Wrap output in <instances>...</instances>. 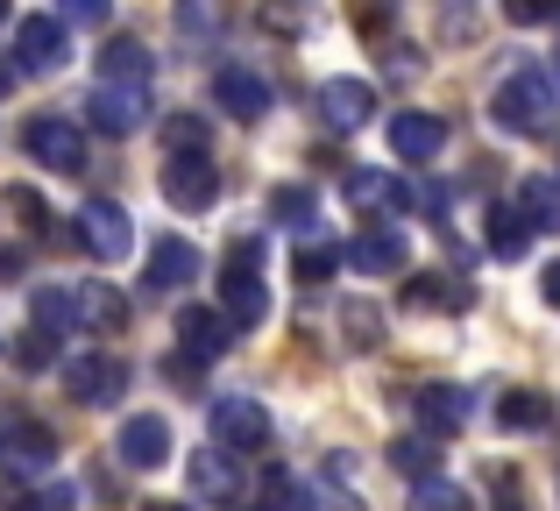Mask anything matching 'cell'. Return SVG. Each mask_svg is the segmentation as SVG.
<instances>
[{"label": "cell", "mask_w": 560, "mask_h": 511, "mask_svg": "<svg viewBox=\"0 0 560 511\" xmlns=\"http://www.w3.org/2000/svg\"><path fill=\"white\" fill-rule=\"evenodd\" d=\"M497 128H511V136H553L560 128V93L547 71H518V79L497 85Z\"/></svg>", "instance_id": "1"}, {"label": "cell", "mask_w": 560, "mask_h": 511, "mask_svg": "<svg viewBox=\"0 0 560 511\" xmlns=\"http://www.w3.org/2000/svg\"><path fill=\"white\" fill-rule=\"evenodd\" d=\"M256 242H234L228 263H220V313L234 327H262L270 320V291H262V270H256Z\"/></svg>", "instance_id": "2"}, {"label": "cell", "mask_w": 560, "mask_h": 511, "mask_svg": "<svg viewBox=\"0 0 560 511\" xmlns=\"http://www.w3.org/2000/svg\"><path fill=\"white\" fill-rule=\"evenodd\" d=\"M164 199L178 213H206L220 199V171H213V150H171L164 164Z\"/></svg>", "instance_id": "3"}, {"label": "cell", "mask_w": 560, "mask_h": 511, "mask_svg": "<svg viewBox=\"0 0 560 511\" xmlns=\"http://www.w3.org/2000/svg\"><path fill=\"white\" fill-rule=\"evenodd\" d=\"M22 150L36 156L43 171H57V178H71V171H85V136L65 121V114H36V121L22 128Z\"/></svg>", "instance_id": "4"}, {"label": "cell", "mask_w": 560, "mask_h": 511, "mask_svg": "<svg viewBox=\"0 0 560 511\" xmlns=\"http://www.w3.org/2000/svg\"><path fill=\"white\" fill-rule=\"evenodd\" d=\"M142 114H150V85L142 79H100L93 85V121L107 128V136H136Z\"/></svg>", "instance_id": "5"}, {"label": "cell", "mask_w": 560, "mask_h": 511, "mask_svg": "<svg viewBox=\"0 0 560 511\" xmlns=\"http://www.w3.org/2000/svg\"><path fill=\"white\" fill-rule=\"evenodd\" d=\"M213 441H228L234 455H262L270 448V413L256 398H213Z\"/></svg>", "instance_id": "6"}, {"label": "cell", "mask_w": 560, "mask_h": 511, "mask_svg": "<svg viewBox=\"0 0 560 511\" xmlns=\"http://www.w3.org/2000/svg\"><path fill=\"white\" fill-rule=\"evenodd\" d=\"M65 391L79 405H114L128 391V362L121 356H79V362H65Z\"/></svg>", "instance_id": "7"}, {"label": "cell", "mask_w": 560, "mask_h": 511, "mask_svg": "<svg viewBox=\"0 0 560 511\" xmlns=\"http://www.w3.org/2000/svg\"><path fill=\"white\" fill-rule=\"evenodd\" d=\"M79 228H85V249H93L100 263H121L128 249H136V221H128L114 199H85Z\"/></svg>", "instance_id": "8"}, {"label": "cell", "mask_w": 560, "mask_h": 511, "mask_svg": "<svg viewBox=\"0 0 560 511\" xmlns=\"http://www.w3.org/2000/svg\"><path fill=\"white\" fill-rule=\"evenodd\" d=\"M14 57H22V71H57L71 57V36H65V22H57V14H28L22 28H14Z\"/></svg>", "instance_id": "9"}, {"label": "cell", "mask_w": 560, "mask_h": 511, "mask_svg": "<svg viewBox=\"0 0 560 511\" xmlns=\"http://www.w3.org/2000/svg\"><path fill=\"white\" fill-rule=\"evenodd\" d=\"M213 100L234 114V121H262V114H270V79L248 71V65H220L213 71Z\"/></svg>", "instance_id": "10"}, {"label": "cell", "mask_w": 560, "mask_h": 511, "mask_svg": "<svg viewBox=\"0 0 560 511\" xmlns=\"http://www.w3.org/2000/svg\"><path fill=\"white\" fill-rule=\"evenodd\" d=\"M114 455H121V469H164L171 462V427L156 413H136L121 427V441H114Z\"/></svg>", "instance_id": "11"}, {"label": "cell", "mask_w": 560, "mask_h": 511, "mask_svg": "<svg viewBox=\"0 0 560 511\" xmlns=\"http://www.w3.org/2000/svg\"><path fill=\"white\" fill-rule=\"evenodd\" d=\"M0 462H8V469H22V476H50L57 469V433L36 427V419H22V427L0 433Z\"/></svg>", "instance_id": "12"}, {"label": "cell", "mask_w": 560, "mask_h": 511, "mask_svg": "<svg viewBox=\"0 0 560 511\" xmlns=\"http://www.w3.org/2000/svg\"><path fill=\"white\" fill-rule=\"evenodd\" d=\"M390 150L405 156V164H433V156L447 150V121H440V114H390Z\"/></svg>", "instance_id": "13"}, {"label": "cell", "mask_w": 560, "mask_h": 511, "mask_svg": "<svg viewBox=\"0 0 560 511\" xmlns=\"http://www.w3.org/2000/svg\"><path fill=\"white\" fill-rule=\"evenodd\" d=\"M71 327L121 334V327H128V299H121L114 284H71Z\"/></svg>", "instance_id": "14"}, {"label": "cell", "mask_w": 560, "mask_h": 511, "mask_svg": "<svg viewBox=\"0 0 560 511\" xmlns=\"http://www.w3.org/2000/svg\"><path fill=\"white\" fill-rule=\"evenodd\" d=\"M348 263H355L362 277H397L411 263V242L397 235V228H370V235H355V249H348Z\"/></svg>", "instance_id": "15"}, {"label": "cell", "mask_w": 560, "mask_h": 511, "mask_svg": "<svg viewBox=\"0 0 560 511\" xmlns=\"http://www.w3.org/2000/svg\"><path fill=\"white\" fill-rule=\"evenodd\" d=\"M178 341H185V356H228L234 320L213 313V305H185V313H178Z\"/></svg>", "instance_id": "16"}, {"label": "cell", "mask_w": 560, "mask_h": 511, "mask_svg": "<svg viewBox=\"0 0 560 511\" xmlns=\"http://www.w3.org/2000/svg\"><path fill=\"white\" fill-rule=\"evenodd\" d=\"M319 114H327L334 128H362L376 114V85H362V79H327L319 85Z\"/></svg>", "instance_id": "17"}, {"label": "cell", "mask_w": 560, "mask_h": 511, "mask_svg": "<svg viewBox=\"0 0 560 511\" xmlns=\"http://www.w3.org/2000/svg\"><path fill=\"white\" fill-rule=\"evenodd\" d=\"M191 277H199V249H191V242H178V235H164V242L150 249L142 284H150V291H178V284H191Z\"/></svg>", "instance_id": "18"}, {"label": "cell", "mask_w": 560, "mask_h": 511, "mask_svg": "<svg viewBox=\"0 0 560 511\" xmlns=\"http://www.w3.org/2000/svg\"><path fill=\"white\" fill-rule=\"evenodd\" d=\"M482 242H490L497 263H518L533 249V221H525L518 207H490V221H482Z\"/></svg>", "instance_id": "19"}, {"label": "cell", "mask_w": 560, "mask_h": 511, "mask_svg": "<svg viewBox=\"0 0 560 511\" xmlns=\"http://www.w3.org/2000/svg\"><path fill=\"white\" fill-rule=\"evenodd\" d=\"M419 427L425 433H462L468 427V391H454V384L419 391Z\"/></svg>", "instance_id": "20"}, {"label": "cell", "mask_w": 560, "mask_h": 511, "mask_svg": "<svg viewBox=\"0 0 560 511\" xmlns=\"http://www.w3.org/2000/svg\"><path fill=\"white\" fill-rule=\"evenodd\" d=\"M348 199L370 207V213H405L411 207V185L405 178H376V171H355V178H348Z\"/></svg>", "instance_id": "21"}, {"label": "cell", "mask_w": 560, "mask_h": 511, "mask_svg": "<svg viewBox=\"0 0 560 511\" xmlns=\"http://www.w3.org/2000/svg\"><path fill=\"white\" fill-rule=\"evenodd\" d=\"M553 419V398H539V391H504V398H497V427H511V433H539Z\"/></svg>", "instance_id": "22"}, {"label": "cell", "mask_w": 560, "mask_h": 511, "mask_svg": "<svg viewBox=\"0 0 560 511\" xmlns=\"http://www.w3.org/2000/svg\"><path fill=\"white\" fill-rule=\"evenodd\" d=\"M100 79H142L150 85V50H142L136 36H114L107 50H100Z\"/></svg>", "instance_id": "23"}, {"label": "cell", "mask_w": 560, "mask_h": 511, "mask_svg": "<svg viewBox=\"0 0 560 511\" xmlns=\"http://www.w3.org/2000/svg\"><path fill=\"white\" fill-rule=\"evenodd\" d=\"M191 490H199V498H234V490H242V476H234L228 455H213V448H206V455H191Z\"/></svg>", "instance_id": "24"}, {"label": "cell", "mask_w": 560, "mask_h": 511, "mask_svg": "<svg viewBox=\"0 0 560 511\" xmlns=\"http://www.w3.org/2000/svg\"><path fill=\"white\" fill-rule=\"evenodd\" d=\"M518 213H525L533 228H560V178H525Z\"/></svg>", "instance_id": "25"}, {"label": "cell", "mask_w": 560, "mask_h": 511, "mask_svg": "<svg viewBox=\"0 0 560 511\" xmlns=\"http://www.w3.org/2000/svg\"><path fill=\"white\" fill-rule=\"evenodd\" d=\"M313 213H319V199L305 193V185H277V193H270V221H284V228H313Z\"/></svg>", "instance_id": "26"}, {"label": "cell", "mask_w": 560, "mask_h": 511, "mask_svg": "<svg viewBox=\"0 0 560 511\" xmlns=\"http://www.w3.org/2000/svg\"><path fill=\"white\" fill-rule=\"evenodd\" d=\"M334 270H341V249H334V242H305V249L291 256V277H299V284H327Z\"/></svg>", "instance_id": "27"}, {"label": "cell", "mask_w": 560, "mask_h": 511, "mask_svg": "<svg viewBox=\"0 0 560 511\" xmlns=\"http://www.w3.org/2000/svg\"><path fill=\"white\" fill-rule=\"evenodd\" d=\"M28 320H36V327H50V334H65L71 327V284L36 291V299H28Z\"/></svg>", "instance_id": "28"}, {"label": "cell", "mask_w": 560, "mask_h": 511, "mask_svg": "<svg viewBox=\"0 0 560 511\" xmlns=\"http://www.w3.org/2000/svg\"><path fill=\"white\" fill-rule=\"evenodd\" d=\"M411 511H468V498H462V484H447V476H419Z\"/></svg>", "instance_id": "29"}, {"label": "cell", "mask_w": 560, "mask_h": 511, "mask_svg": "<svg viewBox=\"0 0 560 511\" xmlns=\"http://www.w3.org/2000/svg\"><path fill=\"white\" fill-rule=\"evenodd\" d=\"M164 150H213V136H206L199 114H171L164 121Z\"/></svg>", "instance_id": "30"}, {"label": "cell", "mask_w": 560, "mask_h": 511, "mask_svg": "<svg viewBox=\"0 0 560 511\" xmlns=\"http://www.w3.org/2000/svg\"><path fill=\"white\" fill-rule=\"evenodd\" d=\"M262 511H313V498H305V484H299V476H284V469H277V476H270V490H262Z\"/></svg>", "instance_id": "31"}, {"label": "cell", "mask_w": 560, "mask_h": 511, "mask_svg": "<svg viewBox=\"0 0 560 511\" xmlns=\"http://www.w3.org/2000/svg\"><path fill=\"white\" fill-rule=\"evenodd\" d=\"M14 362H22V370H50V362H57V334L28 320V341L14 348Z\"/></svg>", "instance_id": "32"}, {"label": "cell", "mask_w": 560, "mask_h": 511, "mask_svg": "<svg viewBox=\"0 0 560 511\" xmlns=\"http://www.w3.org/2000/svg\"><path fill=\"white\" fill-rule=\"evenodd\" d=\"M433 441H397L390 448V469H405V476H433Z\"/></svg>", "instance_id": "33"}, {"label": "cell", "mask_w": 560, "mask_h": 511, "mask_svg": "<svg viewBox=\"0 0 560 511\" xmlns=\"http://www.w3.org/2000/svg\"><path fill=\"white\" fill-rule=\"evenodd\" d=\"M8 213H22L28 235H43V228H50V207H43V199L28 193V185H14V193H8Z\"/></svg>", "instance_id": "34"}, {"label": "cell", "mask_w": 560, "mask_h": 511, "mask_svg": "<svg viewBox=\"0 0 560 511\" xmlns=\"http://www.w3.org/2000/svg\"><path fill=\"white\" fill-rule=\"evenodd\" d=\"M107 14H114V0H65V14H57V22H79V28H100V22H107Z\"/></svg>", "instance_id": "35"}, {"label": "cell", "mask_w": 560, "mask_h": 511, "mask_svg": "<svg viewBox=\"0 0 560 511\" xmlns=\"http://www.w3.org/2000/svg\"><path fill=\"white\" fill-rule=\"evenodd\" d=\"M504 14L518 28H539V22H553V14H560V0H504Z\"/></svg>", "instance_id": "36"}, {"label": "cell", "mask_w": 560, "mask_h": 511, "mask_svg": "<svg viewBox=\"0 0 560 511\" xmlns=\"http://www.w3.org/2000/svg\"><path fill=\"white\" fill-rule=\"evenodd\" d=\"M411 305H468V291H440V277H419V291H411Z\"/></svg>", "instance_id": "37"}, {"label": "cell", "mask_w": 560, "mask_h": 511, "mask_svg": "<svg viewBox=\"0 0 560 511\" xmlns=\"http://www.w3.org/2000/svg\"><path fill=\"white\" fill-rule=\"evenodd\" d=\"M262 28H284V36H299V28H305V14L291 8V0H270V8H262Z\"/></svg>", "instance_id": "38"}, {"label": "cell", "mask_w": 560, "mask_h": 511, "mask_svg": "<svg viewBox=\"0 0 560 511\" xmlns=\"http://www.w3.org/2000/svg\"><path fill=\"white\" fill-rule=\"evenodd\" d=\"M348 334H355V348H376V313L370 305H348Z\"/></svg>", "instance_id": "39"}, {"label": "cell", "mask_w": 560, "mask_h": 511, "mask_svg": "<svg viewBox=\"0 0 560 511\" xmlns=\"http://www.w3.org/2000/svg\"><path fill=\"white\" fill-rule=\"evenodd\" d=\"M213 22H220V8H213V0H185V28H191V36H206Z\"/></svg>", "instance_id": "40"}, {"label": "cell", "mask_w": 560, "mask_h": 511, "mask_svg": "<svg viewBox=\"0 0 560 511\" xmlns=\"http://www.w3.org/2000/svg\"><path fill=\"white\" fill-rule=\"evenodd\" d=\"M497 511H525V484H518V476H497Z\"/></svg>", "instance_id": "41"}, {"label": "cell", "mask_w": 560, "mask_h": 511, "mask_svg": "<svg viewBox=\"0 0 560 511\" xmlns=\"http://www.w3.org/2000/svg\"><path fill=\"white\" fill-rule=\"evenodd\" d=\"M28 511H71V490H65V484L36 490V498H28Z\"/></svg>", "instance_id": "42"}, {"label": "cell", "mask_w": 560, "mask_h": 511, "mask_svg": "<svg viewBox=\"0 0 560 511\" xmlns=\"http://www.w3.org/2000/svg\"><path fill=\"white\" fill-rule=\"evenodd\" d=\"M539 291H547V305H553V313H560V263H553L547 277H539Z\"/></svg>", "instance_id": "43"}, {"label": "cell", "mask_w": 560, "mask_h": 511, "mask_svg": "<svg viewBox=\"0 0 560 511\" xmlns=\"http://www.w3.org/2000/svg\"><path fill=\"white\" fill-rule=\"evenodd\" d=\"M22 270V249H8V242H0V277H14Z\"/></svg>", "instance_id": "44"}, {"label": "cell", "mask_w": 560, "mask_h": 511, "mask_svg": "<svg viewBox=\"0 0 560 511\" xmlns=\"http://www.w3.org/2000/svg\"><path fill=\"white\" fill-rule=\"evenodd\" d=\"M8 85H14V71H8V65H0V93H8Z\"/></svg>", "instance_id": "45"}, {"label": "cell", "mask_w": 560, "mask_h": 511, "mask_svg": "<svg viewBox=\"0 0 560 511\" xmlns=\"http://www.w3.org/2000/svg\"><path fill=\"white\" fill-rule=\"evenodd\" d=\"M150 511H191V504H150Z\"/></svg>", "instance_id": "46"}, {"label": "cell", "mask_w": 560, "mask_h": 511, "mask_svg": "<svg viewBox=\"0 0 560 511\" xmlns=\"http://www.w3.org/2000/svg\"><path fill=\"white\" fill-rule=\"evenodd\" d=\"M0 22H8V0H0Z\"/></svg>", "instance_id": "47"}]
</instances>
